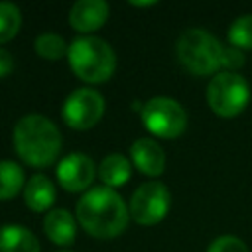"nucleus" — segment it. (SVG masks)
<instances>
[{
    "label": "nucleus",
    "instance_id": "6e6552de",
    "mask_svg": "<svg viewBox=\"0 0 252 252\" xmlns=\"http://www.w3.org/2000/svg\"><path fill=\"white\" fill-rule=\"evenodd\" d=\"M63 120L75 130L93 128L104 114V98L98 91L81 87L75 89L63 102Z\"/></svg>",
    "mask_w": 252,
    "mask_h": 252
},
{
    "label": "nucleus",
    "instance_id": "f8f14e48",
    "mask_svg": "<svg viewBox=\"0 0 252 252\" xmlns=\"http://www.w3.org/2000/svg\"><path fill=\"white\" fill-rule=\"evenodd\" d=\"M43 230H45V234L49 236L51 242L67 246V244H71L75 240L77 226H75V219H73V215L69 211L51 209L43 219Z\"/></svg>",
    "mask_w": 252,
    "mask_h": 252
},
{
    "label": "nucleus",
    "instance_id": "9b49d317",
    "mask_svg": "<svg viewBox=\"0 0 252 252\" xmlns=\"http://www.w3.org/2000/svg\"><path fill=\"white\" fill-rule=\"evenodd\" d=\"M130 156H132L134 165L144 175L158 177L165 169V152L152 138H140V140H136L132 144V148H130Z\"/></svg>",
    "mask_w": 252,
    "mask_h": 252
},
{
    "label": "nucleus",
    "instance_id": "423d86ee",
    "mask_svg": "<svg viewBox=\"0 0 252 252\" xmlns=\"http://www.w3.org/2000/svg\"><path fill=\"white\" fill-rule=\"evenodd\" d=\"M140 112L144 126L159 138H175L187 126V114L183 106L167 96L150 98Z\"/></svg>",
    "mask_w": 252,
    "mask_h": 252
},
{
    "label": "nucleus",
    "instance_id": "f257e3e1",
    "mask_svg": "<svg viewBox=\"0 0 252 252\" xmlns=\"http://www.w3.org/2000/svg\"><path fill=\"white\" fill-rule=\"evenodd\" d=\"M130 211L110 187H93L77 203V220L94 238H114L128 224Z\"/></svg>",
    "mask_w": 252,
    "mask_h": 252
},
{
    "label": "nucleus",
    "instance_id": "7ed1b4c3",
    "mask_svg": "<svg viewBox=\"0 0 252 252\" xmlns=\"http://www.w3.org/2000/svg\"><path fill=\"white\" fill-rule=\"evenodd\" d=\"M67 57L73 73L87 83L108 81L116 67L114 49L104 39L94 35H85L71 41Z\"/></svg>",
    "mask_w": 252,
    "mask_h": 252
},
{
    "label": "nucleus",
    "instance_id": "20e7f679",
    "mask_svg": "<svg viewBox=\"0 0 252 252\" xmlns=\"http://www.w3.org/2000/svg\"><path fill=\"white\" fill-rule=\"evenodd\" d=\"M177 57L181 65L195 75H211L220 69L224 47L203 28H189L177 37Z\"/></svg>",
    "mask_w": 252,
    "mask_h": 252
},
{
    "label": "nucleus",
    "instance_id": "412c9836",
    "mask_svg": "<svg viewBox=\"0 0 252 252\" xmlns=\"http://www.w3.org/2000/svg\"><path fill=\"white\" fill-rule=\"evenodd\" d=\"M244 65V53H242V49H238V47H224V51H222V61H220V69L222 71H230V73H234L238 67H242Z\"/></svg>",
    "mask_w": 252,
    "mask_h": 252
},
{
    "label": "nucleus",
    "instance_id": "ddd939ff",
    "mask_svg": "<svg viewBox=\"0 0 252 252\" xmlns=\"http://www.w3.org/2000/svg\"><path fill=\"white\" fill-rule=\"evenodd\" d=\"M24 201L32 211H47L55 201V187L49 177L35 173L24 187Z\"/></svg>",
    "mask_w": 252,
    "mask_h": 252
},
{
    "label": "nucleus",
    "instance_id": "6ab92c4d",
    "mask_svg": "<svg viewBox=\"0 0 252 252\" xmlns=\"http://www.w3.org/2000/svg\"><path fill=\"white\" fill-rule=\"evenodd\" d=\"M228 41L238 49H252V14H242L230 24Z\"/></svg>",
    "mask_w": 252,
    "mask_h": 252
},
{
    "label": "nucleus",
    "instance_id": "39448f33",
    "mask_svg": "<svg viewBox=\"0 0 252 252\" xmlns=\"http://www.w3.org/2000/svg\"><path fill=\"white\" fill-rule=\"evenodd\" d=\"M250 100V87L238 73L220 71L207 85V102L219 116H236Z\"/></svg>",
    "mask_w": 252,
    "mask_h": 252
},
{
    "label": "nucleus",
    "instance_id": "aec40b11",
    "mask_svg": "<svg viewBox=\"0 0 252 252\" xmlns=\"http://www.w3.org/2000/svg\"><path fill=\"white\" fill-rule=\"evenodd\" d=\"M207 252H248V246L238 236L224 234V236L215 238L209 244V250Z\"/></svg>",
    "mask_w": 252,
    "mask_h": 252
},
{
    "label": "nucleus",
    "instance_id": "1a4fd4ad",
    "mask_svg": "<svg viewBox=\"0 0 252 252\" xmlns=\"http://www.w3.org/2000/svg\"><path fill=\"white\" fill-rule=\"evenodd\" d=\"M94 179V163L87 154H67L57 163V181L67 191H83Z\"/></svg>",
    "mask_w": 252,
    "mask_h": 252
},
{
    "label": "nucleus",
    "instance_id": "9d476101",
    "mask_svg": "<svg viewBox=\"0 0 252 252\" xmlns=\"http://www.w3.org/2000/svg\"><path fill=\"white\" fill-rule=\"evenodd\" d=\"M108 18V4L104 0H79L69 10V24L77 32H94Z\"/></svg>",
    "mask_w": 252,
    "mask_h": 252
},
{
    "label": "nucleus",
    "instance_id": "4468645a",
    "mask_svg": "<svg viewBox=\"0 0 252 252\" xmlns=\"http://www.w3.org/2000/svg\"><path fill=\"white\" fill-rule=\"evenodd\" d=\"M0 252H39V240L20 224H4L0 226Z\"/></svg>",
    "mask_w": 252,
    "mask_h": 252
},
{
    "label": "nucleus",
    "instance_id": "2eb2a0df",
    "mask_svg": "<svg viewBox=\"0 0 252 252\" xmlns=\"http://www.w3.org/2000/svg\"><path fill=\"white\" fill-rule=\"evenodd\" d=\"M98 175L104 183V187H120L130 179V161L128 158H124L122 154H108L100 167H98Z\"/></svg>",
    "mask_w": 252,
    "mask_h": 252
},
{
    "label": "nucleus",
    "instance_id": "f03ea898",
    "mask_svg": "<svg viewBox=\"0 0 252 252\" xmlns=\"http://www.w3.org/2000/svg\"><path fill=\"white\" fill-rule=\"evenodd\" d=\"M14 148L28 165L45 167L61 152V132L49 118L28 114L14 126Z\"/></svg>",
    "mask_w": 252,
    "mask_h": 252
},
{
    "label": "nucleus",
    "instance_id": "0eeeda50",
    "mask_svg": "<svg viewBox=\"0 0 252 252\" xmlns=\"http://www.w3.org/2000/svg\"><path fill=\"white\" fill-rule=\"evenodd\" d=\"M171 195L167 187L161 181H148L134 191L128 211L138 224H156L167 215Z\"/></svg>",
    "mask_w": 252,
    "mask_h": 252
},
{
    "label": "nucleus",
    "instance_id": "a211bd4d",
    "mask_svg": "<svg viewBox=\"0 0 252 252\" xmlns=\"http://www.w3.org/2000/svg\"><path fill=\"white\" fill-rule=\"evenodd\" d=\"M22 26V14L16 4L0 2V43L12 39Z\"/></svg>",
    "mask_w": 252,
    "mask_h": 252
},
{
    "label": "nucleus",
    "instance_id": "f3484780",
    "mask_svg": "<svg viewBox=\"0 0 252 252\" xmlns=\"http://www.w3.org/2000/svg\"><path fill=\"white\" fill-rule=\"evenodd\" d=\"M35 51L37 55L45 57V59H59L67 53L69 45L65 43V39L53 32H43L35 37Z\"/></svg>",
    "mask_w": 252,
    "mask_h": 252
},
{
    "label": "nucleus",
    "instance_id": "dca6fc26",
    "mask_svg": "<svg viewBox=\"0 0 252 252\" xmlns=\"http://www.w3.org/2000/svg\"><path fill=\"white\" fill-rule=\"evenodd\" d=\"M24 185V171L16 161H0V199H12Z\"/></svg>",
    "mask_w": 252,
    "mask_h": 252
},
{
    "label": "nucleus",
    "instance_id": "4be33fe9",
    "mask_svg": "<svg viewBox=\"0 0 252 252\" xmlns=\"http://www.w3.org/2000/svg\"><path fill=\"white\" fill-rule=\"evenodd\" d=\"M14 69V57L10 51L0 47V77H6Z\"/></svg>",
    "mask_w": 252,
    "mask_h": 252
}]
</instances>
